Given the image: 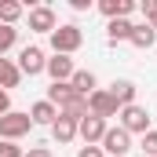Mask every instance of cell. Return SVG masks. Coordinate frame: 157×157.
Masks as SVG:
<instances>
[{
    "mask_svg": "<svg viewBox=\"0 0 157 157\" xmlns=\"http://www.w3.org/2000/svg\"><path fill=\"white\" fill-rule=\"evenodd\" d=\"M22 4L18 0H0V26H15L18 18H22Z\"/></svg>",
    "mask_w": 157,
    "mask_h": 157,
    "instance_id": "e0dca14e",
    "label": "cell"
},
{
    "mask_svg": "<svg viewBox=\"0 0 157 157\" xmlns=\"http://www.w3.org/2000/svg\"><path fill=\"white\" fill-rule=\"evenodd\" d=\"M4 113H11V95H7V91H0V117H4Z\"/></svg>",
    "mask_w": 157,
    "mask_h": 157,
    "instance_id": "d4e9b609",
    "label": "cell"
},
{
    "mask_svg": "<svg viewBox=\"0 0 157 157\" xmlns=\"http://www.w3.org/2000/svg\"><path fill=\"white\" fill-rule=\"evenodd\" d=\"M44 66H48V59H44L40 48H22L18 51V73L22 77H37V73H44Z\"/></svg>",
    "mask_w": 157,
    "mask_h": 157,
    "instance_id": "52a82bcc",
    "label": "cell"
},
{
    "mask_svg": "<svg viewBox=\"0 0 157 157\" xmlns=\"http://www.w3.org/2000/svg\"><path fill=\"white\" fill-rule=\"evenodd\" d=\"M128 44H135V48H154V44H157V33L146 26V22H139V26H132V37H128Z\"/></svg>",
    "mask_w": 157,
    "mask_h": 157,
    "instance_id": "2e32d148",
    "label": "cell"
},
{
    "mask_svg": "<svg viewBox=\"0 0 157 157\" xmlns=\"http://www.w3.org/2000/svg\"><path fill=\"white\" fill-rule=\"evenodd\" d=\"M44 73L51 77V84H66V80H73L77 66H73V59H70V55H55V59H48Z\"/></svg>",
    "mask_w": 157,
    "mask_h": 157,
    "instance_id": "8992f818",
    "label": "cell"
},
{
    "mask_svg": "<svg viewBox=\"0 0 157 157\" xmlns=\"http://www.w3.org/2000/svg\"><path fill=\"white\" fill-rule=\"evenodd\" d=\"M132 150V135L124 132V128H106V135H102V154L106 157H128Z\"/></svg>",
    "mask_w": 157,
    "mask_h": 157,
    "instance_id": "277c9868",
    "label": "cell"
},
{
    "mask_svg": "<svg viewBox=\"0 0 157 157\" xmlns=\"http://www.w3.org/2000/svg\"><path fill=\"white\" fill-rule=\"evenodd\" d=\"M77 157H106V154H102V146H84Z\"/></svg>",
    "mask_w": 157,
    "mask_h": 157,
    "instance_id": "cb8c5ba5",
    "label": "cell"
},
{
    "mask_svg": "<svg viewBox=\"0 0 157 157\" xmlns=\"http://www.w3.org/2000/svg\"><path fill=\"white\" fill-rule=\"evenodd\" d=\"M70 99H77V91H73V84H70V80H66V84H51V88H48V102H51V106H59V110H62Z\"/></svg>",
    "mask_w": 157,
    "mask_h": 157,
    "instance_id": "5bb4252c",
    "label": "cell"
},
{
    "mask_svg": "<svg viewBox=\"0 0 157 157\" xmlns=\"http://www.w3.org/2000/svg\"><path fill=\"white\" fill-rule=\"evenodd\" d=\"M26 157H55V154H51L48 146H29V150H26Z\"/></svg>",
    "mask_w": 157,
    "mask_h": 157,
    "instance_id": "603a6c76",
    "label": "cell"
},
{
    "mask_svg": "<svg viewBox=\"0 0 157 157\" xmlns=\"http://www.w3.org/2000/svg\"><path fill=\"white\" fill-rule=\"evenodd\" d=\"M88 113L106 121V117H117V113H121V106H117V99H113L110 91H99V88H95V91L88 95Z\"/></svg>",
    "mask_w": 157,
    "mask_h": 157,
    "instance_id": "5b68a950",
    "label": "cell"
},
{
    "mask_svg": "<svg viewBox=\"0 0 157 157\" xmlns=\"http://www.w3.org/2000/svg\"><path fill=\"white\" fill-rule=\"evenodd\" d=\"M110 95L117 99V106H132L135 102V84L132 80H113L110 84Z\"/></svg>",
    "mask_w": 157,
    "mask_h": 157,
    "instance_id": "9a60e30c",
    "label": "cell"
},
{
    "mask_svg": "<svg viewBox=\"0 0 157 157\" xmlns=\"http://www.w3.org/2000/svg\"><path fill=\"white\" fill-rule=\"evenodd\" d=\"M143 15L154 18V15H157V0H143Z\"/></svg>",
    "mask_w": 157,
    "mask_h": 157,
    "instance_id": "484cf974",
    "label": "cell"
},
{
    "mask_svg": "<svg viewBox=\"0 0 157 157\" xmlns=\"http://www.w3.org/2000/svg\"><path fill=\"white\" fill-rule=\"evenodd\" d=\"M121 128L128 132V135H146L150 132V110H143L139 102H132V106H121Z\"/></svg>",
    "mask_w": 157,
    "mask_h": 157,
    "instance_id": "3957f363",
    "label": "cell"
},
{
    "mask_svg": "<svg viewBox=\"0 0 157 157\" xmlns=\"http://www.w3.org/2000/svg\"><path fill=\"white\" fill-rule=\"evenodd\" d=\"M73 11H91V0H70Z\"/></svg>",
    "mask_w": 157,
    "mask_h": 157,
    "instance_id": "4316f807",
    "label": "cell"
},
{
    "mask_svg": "<svg viewBox=\"0 0 157 157\" xmlns=\"http://www.w3.org/2000/svg\"><path fill=\"white\" fill-rule=\"evenodd\" d=\"M29 29H33V33H48V37L59 29V22H55V11H51L48 4L29 7Z\"/></svg>",
    "mask_w": 157,
    "mask_h": 157,
    "instance_id": "ba28073f",
    "label": "cell"
},
{
    "mask_svg": "<svg viewBox=\"0 0 157 157\" xmlns=\"http://www.w3.org/2000/svg\"><path fill=\"white\" fill-rule=\"evenodd\" d=\"M99 11L113 22V18H128V15L135 11V4H132V0H99Z\"/></svg>",
    "mask_w": 157,
    "mask_h": 157,
    "instance_id": "4fadbf2b",
    "label": "cell"
},
{
    "mask_svg": "<svg viewBox=\"0 0 157 157\" xmlns=\"http://www.w3.org/2000/svg\"><path fill=\"white\" fill-rule=\"evenodd\" d=\"M18 84H22L18 62H11V59L0 55V91H11V88H18Z\"/></svg>",
    "mask_w": 157,
    "mask_h": 157,
    "instance_id": "8fae6325",
    "label": "cell"
},
{
    "mask_svg": "<svg viewBox=\"0 0 157 157\" xmlns=\"http://www.w3.org/2000/svg\"><path fill=\"white\" fill-rule=\"evenodd\" d=\"M106 37H110V44L128 40V37H132V22H128V18H113V22L106 26Z\"/></svg>",
    "mask_w": 157,
    "mask_h": 157,
    "instance_id": "d6986e66",
    "label": "cell"
},
{
    "mask_svg": "<svg viewBox=\"0 0 157 157\" xmlns=\"http://www.w3.org/2000/svg\"><path fill=\"white\" fill-rule=\"evenodd\" d=\"M139 150L146 157H157V128H150L146 135H143V143H139Z\"/></svg>",
    "mask_w": 157,
    "mask_h": 157,
    "instance_id": "44dd1931",
    "label": "cell"
},
{
    "mask_svg": "<svg viewBox=\"0 0 157 157\" xmlns=\"http://www.w3.org/2000/svg\"><path fill=\"white\" fill-rule=\"evenodd\" d=\"M15 40H18V29L15 26H0V55H7L15 48Z\"/></svg>",
    "mask_w": 157,
    "mask_h": 157,
    "instance_id": "ffe728a7",
    "label": "cell"
},
{
    "mask_svg": "<svg viewBox=\"0 0 157 157\" xmlns=\"http://www.w3.org/2000/svg\"><path fill=\"white\" fill-rule=\"evenodd\" d=\"M70 84H73V91H77V95H84V99H88V95L95 91V73H91V70H77Z\"/></svg>",
    "mask_w": 157,
    "mask_h": 157,
    "instance_id": "ac0fdd59",
    "label": "cell"
},
{
    "mask_svg": "<svg viewBox=\"0 0 157 157\" xmlns=\"http://www.w3.org/2000/svg\"><path fill=\"white\" fill-rule=\"evenodd\" d=\"M80 44H84V33H80V26H73V22H66V26H59L51 33V51L55 55H73Z\"/></svg>",
    "mask_w": 157,
    "mask_h": 157,
    "instance_id": "6da1fadb",
    "label": "cell"
},
{
    "mask_svg": "<svg viewBox=\"0 0 157 157\" xmlns=\"http://www.w3.org/2000/svg\"><path fill=\"white\" fill-rule=\"evenodd\" d=\"M55 117H59V106H51L48 99H40V102L29 106V121H33V124H48V128H51Z\"/></svg>",
    "mask_w": 157,
    "mask_h": 157,
    "instance_id": "7c38bea8",
    "label": "cell"
},
{
    "mask_svg": "<svg viewBox=\"0 0 157 157\" xmlns=\"http://www.w3.org/2000/svg\"><path fill=\"white\" fill-rule=\"evenodd\" d=\"M29 128H33L29 113L11 110V113H4V117H0V139H4V143H18L22 135H29Z\"/></svg>",
    "mask_w": 157,
    "mask_h": 157,
    "instance_id": "7a4b0ae2",
    "label": "cell"
},
{
    "mask_svg": "<svg viewBox=\"0 0 157 157\" xmlns=\"http://www.w3.org/2000/svg\"><path fill=\"white\" fill-rule=\"evenodd\" d=\"M77 124H80V121L66 117V113H59V117H55V124H51V135H55L59 143H73V139H77Z\"/></svg>",
    "mask_w": 157,
    "mask_h": 157,
    "instance_id": "30bf717a",
    "label": "cell"
},
{
    "mask_svg": "<svg viewBox=\"0 0 157 157\" xmlns=\"http://www.w3.org/2000/svg\"><path fill=\"white\" fill-rule=\"evenodd\" d=\"M0 157H26V150L15 146V143H4V139H0Z\"/></svg>",
    "mask_w": 157,
    "mask_h": 157,
    "instance_id": "7402d4cb",
    "label": "cell"
},
{
    "mask_svg": "<svg viewBox=\"0 0 157 157\" xmlns=\"http://www.w3.org/2000/svg\"><path fill=\"white\" fill-rule=\"evenodd\" d=\"M146 26H150V29L157 33V15H154V18H146Z\"/></svg>",
    "mask_w": 157,
    "mask_h": 157,
    "instance_id": "83f0119b",
    "label": "cell"
},
{
    "mask_svg": "<svg viewBox=\"0 0 157 157\" xmlns=\"http://www.w3.org/2000/svg\"><path fill=\"white\" fill-rule=\"evenodd\" d=\"M77 135L84 139V146H95V143H102V135H106V121L88 113V117L77 124Z\"/></svg>",
    "mask_w": 157,
    "mask_h": 157,
    "instance_id": "9c48e42d",
    "label": "cell"
}]
</instances>
